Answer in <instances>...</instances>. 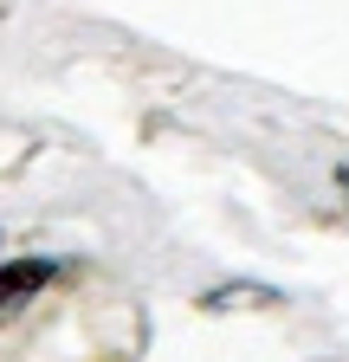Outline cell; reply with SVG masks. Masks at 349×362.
<instances>
[{"instance_id": "1", "label": "cell", "mask_w": 349, "mask_h": 362, "mask_svg": "<svg viewBox=\"0 0 349 362\" xmlns=\"http://www.w3.org/2000/svg\"><path fill=\"white\" fill-rule=\"evenodd\" d=\"M39 285H52V259H13V265H0V317L20 310Z\"/></svg>"}]
</instances>
